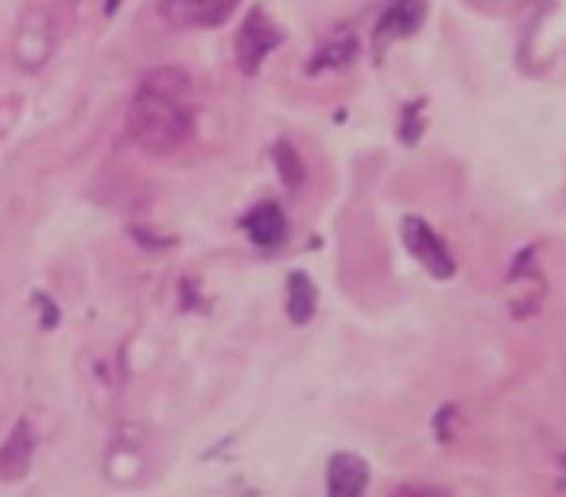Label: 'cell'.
<instances>
[{
  "label": "cell",
  "mask_w": 566,
  "mask_h": 497,
  "mask_svg": "<svg viewBox=\"0 0 566 497\" xmlns=\"http://www.w3.org/2000/svg\"><path fill=\"white\" fill-rule=\"evenodd\" d=\"M369 489V463L354 451H338L326 463V497H365Z\"/></svg>",
  "instance_id": "obj_6"
},
{
  "label": "cell",
  "mask_w": 566,
  "mask_h": 497,
  "mask_svg": "<svg viewBox=\"0 0 566 497\" xmlns=\"http://www.w3.org/2000/svg\"><path fill=\"white\" fill-rule=\"evenodd\" d=\"M244 234H249L252 245H264V249H275L287 237V214H283L280 203H260L244 214Z\"/></svg>",
  "instance_id": "obj_8"
},
{
  "label": "cell",
  "mask_w": 566,
  "mask_h": 497,
  "mask_svg": "<svg viewBox=\"0 0 566 497\" xmlns=\"http://www.w3.org/2000/svg\"><path fill=\"white\" fill-rule=\"evenodd\" d=\"M32 458H35V427L28 420H17L9 439L0 443V478L20 482L32 470Z\"/></svg>",
  "instance_id": "obj_7"
},
{
  "label": "cell",
  "mask_w": 566,
  "mask_h": 497,
  "mask_svg": "<svg viewBox=\"0 0 566 497\" xmlns=\"http://www.w3.org/2000/svg\"><path fill=\"white\" fill-rule=\"evenodd\" d=\"M403 241H408V249L416 253V261L423 265L427 272H431L434 280H450L454 277V257H450L447 241H442L439 234H434L431 226H427L423 218H403Z\"/></svg>",
  "instance_id": "obj_3"
},
{
  "label": "cell",
  "mask_w": 566,
  "mask_h": 497,
  "mask_svg": "<svg viewBox=\"0 0 566 497\" xmlns=\"http://www.w3.org/2000/svg\"><path fill=\"white\" fill-rule=\"evenodd\" d=\"M35 303H40V327H43V331H51V327H59V311H55V303H51L48 296H35Z\"/></svg>",
  "instance_id": "obj_13"
},
{
  "label": "cell",
  "mask_w": 566,
  "mask_h": 497,
  "mask_svg": "<svg viewBox=\"0 0 566 497\" xmlns=\"http://www.w3.org/2000/svg\"><path fill=\"white\" fill-rule=\"evenodd\" d=\"M195 110H190V79L175 66L144 74L140 94L128 105V136L148 152H175L190 136Z\"/></svg>",
  "instance_id": "obj_1"
},
{
  "label": "cell",
  "mask_w": 566,
  "mask_h": 497,
  "mask_svg": "<svg viewBox=\"0 0 566 497\" xmlns=\"http://www.w3.org/2000/svg\"><path fill=\"white\" fill-rule=\"evenodd\" d=\"M354 55H357V40L342 35V40H334V43H326V48L315 51V59L307 63V74L331 71V66H346V63H354Z\"/></svg>",
  "instance_id": "obj_11"
},
{
  "label": "cell",
  "mask_w": 566,
  "mask_h": 497,
  "mask_svg": "<svg viewBox=\"0 0 566 497\" xmlns=\"http://www.w3.org/2000/svg\"><path fill=\"white\" fill-rule=\"evenodd\" d=\"M315 308H318L315 280L303 269H295L292 277H287V319H292L295 327H307L311 319H315Z\"/></svg>",
  "instance_id": "obj_9"
},
{
  "label": "cell",
  "mask_w": 566,
  "mask_h": 497,
  "mask_svg": "<svg viewBox=\"0 0 566 497\" xmlns=\"http://www.w3.org/2000/svg\"><path fill=\"white\" fill-rule=\"evenodd\" d=\"M241 0H164L159 17L171 28H218L233 17Z\"/></svg>",
  "instance_id": "obj_4"
},
{
  "label": "cell",
  "mask_w": 566,
  "mask_h": 497,
  "mask_svg": "<svg viewBox=\"0 0 566 497\" xmlns=\"http://www.w3.org/2000/svg\"><path fill=\"white\" fill-rule=\"evenodd\" d=\"M388 497H450L447 489H439V486H400V489H392Z\"/></svg>",
  "instance_id": "obj_12"
},
{
  "label": "cell",
  "mask_w": 566,
  "mask_h": 497,
  "mask_svg": "<svg viewBox=\"0 0 566 497\" xmlns=\"http://www.w3.org/2000/svg\"><path fill=\"white\" fill-rule=\"evenodd\" d=\"M423 17H427V0H388L385 12H380V20H377V35H373L380 55H385L388 43L416 35L419 28H423Z\"/></svg>",
  "instance_id": "obj_5"
},
{
  "label": "cell",
  "mask_w": 566,
  "mask_h": 497,
  "mask_svg": "<svg viewBox=\"0 0 566 497\" xmlns=\"http://www.w3.org/2000/svg\"><path fill=\"white\" fill-rule=\"evenodd\" d=\"M272 159H275V172H280L283 187L300 190L303 183H307V164H303L300 148H295L292 141H275V148H272Z\"/></svg>",
  "instance_id": "obj_10"
},
{
  "label": "cell",
  "mask_w": 566,
  "mask_h": 497,
  "mask_svg": "<svg viewBox=\"0 0 566 497\" xmlns=\"http://www.w3.org/2000/svg\"><path fill=\"white\" fill-rule=\"evenodd\" d=\"M280 43H283V28H275V20L264 9H252L249 20L241 24V32H237V66H241V74H256L260 63Z\"/></svg>",
  "instance_id": "obj_2"
},
{
  "label": "cell",
  "mask_w": 566,
  "mask_h": 497,
  "mask_svg": "<svg viewBox=\"0 0 566 497\" xmlns=\"http://www.w3.org/2000/svg\"><path fill=\"white\" fill-rule=\"evenodd\" d=\"M120 4H125V0H105V17H117Z\"/></svg>",
  "instance_id": "obj_14"
}]
</instances>
